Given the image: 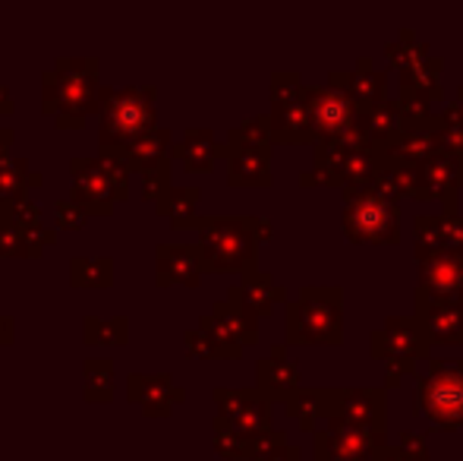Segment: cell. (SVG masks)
Masks as SVG:
<instances>
[{
	"mask_svg": "<svg viewBox=\"0 0 463 461\" xmlns=\"http://www.w3.org/2000/svg\"><path fill=\"white\" fill-rule=\"evenodd\" d=\"M312 461H344V458H337L335 452L322 449V446H312Z\"/></svg>",
	"mask_w": 463,
	"mask_h": 461,
	"instance_id": "54",
	"label": "cell"
},
{
	"mask_svg": "<svg viewBox=\"0 0 463 461\" xmlns=\"http://www.w3.org/2000/svg\"><path fill=\"white\" fill-rule=\"evenodd\" d=\"M82 399L95 405L114 399V360L110 357H89L82 363Z\"/></svg>",
	"mask_w": 463,
	"mask_h": 461,
	"instance_id": "34",
	"label": "cell"
},
{
	"mask_svg": "<svg viewBox=\"0 0 463 461\" xmlns=\"http://www.w3.org/2000/svg\"><path fill=\"white\" fill-rule=\"evenodd\" d=\"M98 57H57L54 67L42 73V111L54 117L61 130H82L98 111Z\"/></svg>",
	"mask_w": 463,
	"mask_h": 461,
	"instance_id": "1",
	"label": "cell"
},
{
	"mask_svg": "<svg viewBox=\"0 0 463 461\" xmlns=\"http://www.w3.org/2000/svg\"><path fill=\"white\" fill-rule=\"evenodd\" d=\"M372 461H413V458H410L397 443H388V446H382L375 456H372Z\"/></svg>",
	"mask_w": 463,
	"mask_h": 461,
	"instance_id": "49",
	"label": "cell"
},
{
	"mask_svg": "<svg viewBox=\"0 0 463 461\" xmlns=\"http://www.w3.org/2000/svg\"><path fill=\"white\" fill-rule=\"evenodd\" d=\"M70 284L73 288H110L114 284V259L73 256L70 259Z\"/></svg>",
	"mask_w": 463,
	"mask_h": 461,
	"instance_id": "36",
	"label": "cell"
},
{
	"mask_svg": "<svg viewBox=\"0 0 463 461\" xmlns=\"http://www.w3.org/2000/svg\"><path fill=\"white\" fill-rule=\"evenodd\" d=\"M227 152L233 149H271L275 146V133H271V117L269 114H252L243 123L227 130L224 139Z\"/></svg>",
	"mask_w": 463,
	"mask_h": 461,
	"instance_id": "33",
	"label": "cell"
},
{
	"mask_svg": "<svg viewBox=\"0 0 463 461\" xmlns=\"http://www.w3.org/2000/svg\"><path fill=\"white\" fill-rule=\"evenodd\" d=\"M445 120H451V123H458V127H463V86L458 89V99L451 101V105L445 108V111H439Z\"/></svg>",
	"mask_w": 463,
	"mask_h": 461,
	"instance_id": "51",
	"label": "cell"
},
{
	"mask_svg": "<svg viewBox=\"0 0 463 461\" xmlns=\"http://www.w3.org/2000/svg\"><path fill=\"white\" fill-rule=\"evenodd\" d=\"M413 240H416V259L445 250V244H441V216L439 212H435V216L413 218Z\"/></svg>",
	"mask_w": 463,
	"mask_h": 461,
	"instance_id": "40",
	"label": "cell"
},
{
	"mask_svg": "<svg viewBox=\"0 0 463 461\" xmlns=\"http://www.w3.org/2000/svg\"><path fill=\"white\" fill-rule=\"evenodd\" d=\"M57 228H63V231H80L82 225H86V218H89V212L82 209L76 199H61L57 203Z\"/></svg>",
	"mask_w": 463,
	"mask_h": 461,
	"instance_id": "45",
	"label": "cell"
},
{
	"mask_svg": "<svg viewBox=\"0 0 463 461\" xmlns=\"http://www.w3.org/2000/svg\"><path fill=\"white\" fill-rule=\"evenodd\" d=\"M360 130L366 133V139L372 146H384L391 142L397 133L403 130V114L397 108V99L394 101H378V105H369L360 111Z\"/></svg>",
	"mask_w": 463,
	"mask_h": 461,
	"instance_id": "30",
	"label": "cell"
},
{
	"mask_svg": "<svg viewBox=\"0 0 463 461\" xmlns=\"http://www.w3.org/2000/svg\"><path fill=\"white\" fill-rule=\"evenodd\" d=\"M284 411L299 424V430L316 433L318 420L328 414V389L325 386H303L284 401Z\"/></svg>",
	"mask_w": 463,
	"mask_h": 461,
	"instance_id": "31",
	"label": "cell"
},
{
	"mask_svg": "<svg viewBox=\"0 0 463 461\" xmlns=\"http://www.w3.org/2000/svg\"><path fill=\"white\" fill-rule=\"evenodd\" d=\"M271 149H233L227 152V184L271 187Z\"/></svg>",
	"mask_w": 463,
	"mask_h": 461,
	"instance_id": "28",
	"label": "cell"
},
{
	"mask_svg": "<svg viewBox=\"0 0 463 461\" xmlns=\"http://www.w3.org/2000/svg\"><path fill=\"white\" fill-rule=\"evenodd\" d=\"M441 244L445 250H458L463 253V216H458V209H441Z\"/></svg>",
	"mask_w": 463,
	"mask_h": 461,
	"instance_id": "44",
	"label": "cell"
},
{
	"mask_svg": "<svg viewBox=\"0 0 463 461\" xmlns=\"http://www.w3.org/2000/svg\"><path fill=\"white\" fill-rule=\"evenodd\" d=\"M82 341H86V345L123 348L129 341V320L127 316H110V320H101V316L89 313L86 320H82Z\"/></svg>",
	"mask_w": 463,
	"mask_h": 461,
	"instance_id": "37",
	"label": "cell"
},
{
	"mask_svg": "<svg viewBox=\"0 0 463 461\" xmlns=\"http://www.w3.org/2000/svg\"><path fill=\"white\" fill-rule=\"evenodd\" d=\"M384 370H388V386L394 389V386H401L407 376H413L416 373V363H410V360H394V363H384Z\"/></svg>",
	"mask_w": 463,
	"mask_h": 461,
	"instance_id": "47",
	"label": "cell"
},
{
	"mask_svg": "<svg viewBox=\"0 0 463 461\" xmlns=\"http://www.w3.org/2000/svg\"><path fill=\"white\" fill-rule=\"evenodd\" d=\"M0 114H13V95L4 86V80H0Z\"/></svg>",
	"mask_w": 463,
	"mask_h": 461,
	"instance_id": "53",
	"label": "cell"
},
{
	"mask_svg": "<svg viewBox=\"0 0 463 461\" xmlns=\"http://www.w3.org/2000/svg\"><path fill=\"white\" fill-rule=\"evenodd\" d=\"M95 161L101 165V171L108 174V180L114 184L117 197H120V203L129 197V178H133V171H129V165L123 161L120 149H98Z\"/></svg>",
	"mask_w": 463,
	"mask_h": 461,
	"instance_id": "39",
	"label": "cell"
},
{
	"mask_svg": "<svg viewBox=\"0 0 463 461\" xmlns=\"http://www.w3.org/2000/svg\"><path fill=\"white\" fill-rule=\"evenodd\" d=\"M16 341V320L10 313H0V345L10 348Z\"/></svg>",
	"mask_w": 463,
	"mask_h": 461,
	"instance_id": "50",
	"label": "cell"
},
{
	"mask_svg": "<svg viewBox=\"0 0 463 461\" xmlns=\"http://www.w3.org/2000/svg\"><path fill=\"white\" fill-rule=\"evenodd\" d=\"M403 452H407L413 461H429V437L426 433H416V430H403L401 439H397Z\"/></svg>",
	"mask_w": 463,
	"mask_h": 461,
	"instance_id": "46",
	"label": "cell"
},
{
	"mask_svg": "<svg viewBox=\"0 0 463 461\" xmlns=\"http://www.w3.org/2000/svg\"><path fill=\"white\" fill-rule=\"evenodd\" d=\"M312 446H322L344 461H372L382 446H388V433H372L344 420H325V430L312 433Z\"/></svg>",
	"mask_w": 463,
	"mask_h": 461,
	"instance_id": "16",
	"label": "cell"
},
{
	"mask_svg": "<svg viewBox=\"0 0 463 461\" xmlns=\"http://www.w3.org/2000/svg\"><path fill=\"white\" fill-rule=\"evenodd\" d=\"M174 133L167 127H155L148 133H142L139 139H133L127 149H120L123 161L129 165L133 174H142L146 178L148 171H155L158 165L171 161V149H174Z\"/></svg>",
	"mask_w": 463,
	"mask_h": 461,
	"instance_id": "27",
	"label": "cell"
},
{
	"mask_svg": "<svg viewBox=\"0 0 463 461\" xmlns=\"http://www.w3.org/2000/svg\"><path fill=\"white\" fill-rule=\"evenodd\" d=\"M199 199H202L199 187H177L174 184V190L167 193L158 206H155V212H158L161 218H167L177 231H186V228H195L199 218H202L199 212H195Z\"/></svg>",
	"mask_w": 463,
	"mask_h": 461,
	"instance_id": "32",
	"label": "cell"
},
{
	"mask_svg": "<svg viewBox=\"0 0 463 461\" xmlns=\"http://www.w3.org/2000/svg\"><path fill=\"white\" fill-rule=\"evenodd\" d=\"M171 158L184 161L189 174H208L214 168V161L224 158V142H218V136L208 127H189L171 149Z\"/></svg>",
	"mask_w": 463,
	"mask_h": 461,
	"instance_id": "26",
	"label": "cell"
},
{
	"mask_svg": "<svg viewBox=\"0 0 463 461\" xmlns=\"http://www.w3.org/2000/svg\"><path fill=\"white\" fill-rule=\"evenodd\" d=\"M127 399L148 418H171V411L186 401V389L174 382L171 373H129Z\"/></svg>",
	"mask_w": 463,
	"mask_h": 461,
	"instance_id": "18",
	"label": "cell"
},
{
	"mask_svg": "<svg viewBox=\"0 0 463 461\" xmlns=\"http://www.w3.org/2000/svg\"><path fill=\"white\" fill-rule=\"evenodd\" d=\"M341 225L354 244H401V206L375 184L344 190Z\"/></svg>",
	"mask_w": 463,
	"mask_h": 461,
	"instance_id": "5",
	"label": "cell"
},
{
	"mask_svg": "<svg viewBox=\"0 0 463 461\" xmlns=\"http://www.w3.org/2000/svg\"><path fill=\"white\" fill-rule=\"evenodd\" d=\"M158 89L155 86H101L98 95V149H127L142 133L155 130Z\"/></svg>",
	"mask_w": 463,
	"mask_h": 461,
	"instance_id": "2",
	"label": "cell"
},
{
	"mask_svg": "<svg viewBox=\"0 0 463 461\" xmlns=\"http://www.w3.org/2000/svg\"><path fill=\"white\" fill-rule=\"evenodd\" d=\"M202 256H205V269L214 275H246L256 269V253L259 237L252 231L250 216H202L199 225Z\"/></svg>",
	"mask_w": 463,
	"mask_h": 461,
	"instance_id": "4",
	"label": "cell"
},
{
	"mask_svg": "<svg viewBox=\"0 0 463 461\" xmlns=\"http://www.w3.org/2000/svg\"><path fill=\"white\" fill-rule=\"evenodd\" d=\"M250 222H252V231H256L259 244H265V240L275 237V225H271L269 218H262V216H250Z\"/></svg>",
	"mask_w": 463,
	"mask_h": 461,
	"instance_id": "52",
	"label": "cell"
},
{
	"mask_svg": "<svg viewBox=\"0 0 463 461\" xmlns=\"http://www.w3.org/2000/svg\"><path fill=\"white\" fill-rule=\"evenodd\" d=\"M413 301V320L429 345H463V301Z\"/></svg>",
	"mask_w": 463,
	"mask_h": 461,
	"instance_id": "20",
	"label": "cell"
},
{
	"mask_svg": "<svg viewBox=\"0 0 463 461\" xmlns=\"http://www.w3.org/2000/svg\"><path fill=\"white\" fill-rule=\"evenodd\" d=\"M312 174L318 178V184L354 190V187H369L375 180L378 161L372 152H354V149H344L337 142H316Z\"/></svg>",
	"mask_w": 463,
	"mask_h": 461,
	"instance_id": "10",
	"label": "cell"
},
{
	"mask_svg": "<svg viewBox=\"0 0 463 461\" xmlns=\"http://www.w3.org/2000/svg\"><path fill=\"white\" fill-rule=\"evenodd\" d=\"M328 76V86L350 95L360 108L378 105V101L388 99V76L372 67V57H360L356 70H331Z\"/></svg>",
	"mask_w": 463,
	"mask_h": 461,
	"instance_id": "23",
	"label": "cell"
},
{
	"mask_svg": "<svg viewBox=\"0 0 463 461\" xmlns=\"http://www.w3.org/2000/svg\"><path fill=\"white\" fill-rule=\"evenodd\" d=\"M271 133L275 142L316 146V127H312L309 105H306V82L293 70H278L271 76Z\"/></svg>",
	"mask_w": 463,
	"mask_h": 461,
	"instance_id": "7",
	"label": "cell"
},
{
	"mask_svg": "<svg viewBox=\"0 0 463 461\" xmlns=\"http://www.w3.org/2000/svg\"><path fill=\"white\" fill-rule=\"evenodd\" d=\"M212 399L218 405L212 427H224V430L243 433V437L252 439H265L269 433H275V427H271V401L259 389L218 386L212 392Z\"/></svg>",
	"mask_w": 463,
	"mask_h": 461,
	"instance_id": "8",
	"label": "cell"
},
{
	"mask_svg": "<svg viewBox=\"0 0 463 461\" xmlns=\"http://www.w3.org/2000/svg\"><path fill=\"white\" fill-rule=\"evenodd\" d=\"M256 389L271 405L275 401H287L297 389H303L299 363L293 357H287V345H275L256 363Z\"/></svg>",
	"mask_w": 463,
	"mask_h": 461,
	"instance_id": "22",
	"label": "cell"
},
{
	"mask_svg": "<svg viewBox=\"0 0 463 461\" xmlns=\"http://www.w3.org/2000/svg\"><path fill=\"white\" fill-rule=\"evenodd\" d=\"M416 411L439 430H463V357H429L426 373L416 382Z\"/></svg>",
	"mask_w": 463,
	"mask_h": 461,
	"instance_id": "6",
	"label": "cell"
},
{
	"mask_svg": "<svg viewBox=\"0 0 463 461\" xmlns=\"http://www.w3.org/2000/svg\"><path fill=\"white\" fill-rule=\"evenodd\" d=\"M227 301L237 303L240 310H246V313L256 316V320H265V316L275 313L278 303H287V291H284V284L275 282L271 272H262L256 265V269H250L246 275H240L237 284H231Z\"/></svg>",
	"mask_w": 463,
	"mask_h": 461,
	"instance_id": "21",
	"label": "cell"
},
{
	"mask_svg": "<svg viewBox=\"0 0 463 461\" xmlns=\"http://www.w3.org/2000/svg\"><path fill=\"white\" fill-rule=\"evenodd\" d=\"M184 345L189 351V357H202V360H233V354L214 339L212 332H205L202 326L189 329L184 335Z\"/></svg>",
	"mask_w": 463,
	"mask_h": 461,
	"instance_id": "41",
	"label": "cell"
},
{
	"mask_svg": "<svg viewBox=\"0 0 463 461\" xmlns=\"http://www.w3.org/2000/svg\"><path fill=\"white\" fill-rule=\"evenodd\" d=\"M384 57H388L391 67L403 73V70L426 63L429 57H432V48H429V44L422 42V38L416 35L413 29H401V32H397V38H391V42H388V48H384Z\"/></svg>",
	"mask_w": 463,
	"mask_h": 461,
	"instance_id": "35",
	"label": "cell"
},
{
	"mask_svg": "<svg viewBox=\"0 0 463 461\" xmlns=\"http://www.w3.org/2000/svg\"><path fill=\"white\" fill-rule=\"evenodd\" d=\"M441 70H445V57H429L420 67H410L397 80V101H413V105H429L445 99L441 89Z\"/></svg>",
	"mask_w": 463,
	"mask_h": 461,
	"instance_id": "25",
	"label": "cell"
},
{
	"mask_svg": "<svg viewBox=\"0 0 463 461\" xmlns=\"http://www.w3.org/2000/svg\"><path fill=\"white\" fill-rule=\"evenodd\" d=\"M0 216H6L10 222H16L19 228L25 231H35V228H44V216L32 199H23V203H6L0 206Z\"/></svg>",
	"mask_w": 463,
	"mask_h": 461,
	"instance_id": "43",
	"label": "cell"
},
{
	"mask_svg": "<svg viewBox=\"0 0 463 461\" xmlns=\"http://www.w3.org/2000/svg\"><path fill=\"white\" fill-rule=\"evenodd\" d=\"M202 275H208L205 256L199 244H158L155 246V282L158 288L186 284L199 288Z\"/></svg>",
	"mask_w": 463,
	"mask_h": 461,
	"instance_id": "19",
	"label": "cell"
},
{
	"mask_svg": "<svg viewBox=\"0 0 463 461\" xmlns=\"http://www.w3.org/2000/svg\"><path fill=\"white\" fill-rule=\"evenodd\" d=\"M44 178L38 171H32L29 158L23 155H10V158H0V206L6 203H23L25 193L42 187Z\"/></svg>",
	"mask_w": 463,
	"mask_h": 461,
	"instance_id": "29",
	"label": "cell"
},
{
	"mask_svg": "<svg viewBox=\"0 0 463 461\" xmlns=\"http://www.w3.org/2000/svg\"><path fill=\"white\" fill-rule=\"evenodd\" d=\"M441 152V117L432 114L429 120L403 123V130L384 146H375L372 155L378 171L384 168H422L432 155Z\"/></svg>",
	"mask_w": 463,
	"mask_h": 461,
	"instance_id": "9",
	"label": "cell"
},
{
	"mask_svg": "<svg viewBox=\"0 0 463 461\" xmlns=\"http://www.w3.org/2000/svg\"><path fill=\"white\" fill-rule=\"evenodd\" d=\"M199 326L205 332H212L227 351L237 357H243V351L259 341V320L250 316L246 310H240L231 301H218L205 316H199Z\"/></svg>",
	"mask_w": 463,
	"mask_h": 461,
	"instance_id": "15",
	"label": "cell"
},
{
	"mask_svg": "<svg viewBox=\"0 0 463 461\" xmlns=\"http://www.w3.org/2000/svg\"><path fill=\"white\" fill-rule=\"evenodd\" d=\"M256 461H303V452H299L297 446H290V443H280V446L269 449L262 458H256Z\"/></svg>",
	"mask_w": 463,
	"mask_h": 461,
	"instance_id": "48",
	"label": "cell"
},
{
	"mask_svg": "<svg viewBox=\"0 0 463 461\" xmlns=\"http://www.w3.org/2000/svg\"><path fill=\"white\" fill-rule=\"evenodd\" d=\"M369 351L375 360H384V363H394V360H429L432 354V345L426 341L422 335L420 322L410 316H388L382 329L369 335Z\"/></svg>",
	"mask_w": 463,
	"mask_h": 461,
	"instance_id": "13",
	"label": "cell"
},
{
	"mask_svg": "<svg viewBox=\"0 0 463 461\" xmlns=\"http://www.w3.org/2000/svg\"><path fill=\"white\" fill-rule=\"evenodd\" d=\"M325 420L363 427L372 433H388V399L375 386H335L328 389V414Z\"/></svg>",
	"mask_w": 463,
	"mask_h": 461,
	"instance_id": "11",
	"label": "cell"
},
{
	"mask_svg": "<svg viewBox=\"0 0 463 461\" xmlns=\"http://www.w3.org/2000/svg\"><path fill=\"white\" fill-rule=\"evenodd\" d=\"M174 158L165 161V165H158L155 171H148L146 178H142V199L146 203H155L158 206L161 199L167 197V193L174 190Z\"/></svg>",
	"mask_w": 463,
	"mask_h": 461,
	"instance_id": "42",
	"label": "cell"
},
{
	"mask_svg": "<svg viewBox=\"0 0 463 461\" xmlns=\"http://www.w3.org/2000/svg\"><path fill=\"white\" fill-rule=\"evenodd\" d=\"M420 275H416L413 297L422 301H463V253L439 250L416 259Z\"/></svg>",
	"mask_w": 463,
	"mask_h": 461,
	"instance_id": "14",
	"label": "cell"
},
{
	"mask_svg": "<svg viewBox=\"0 0 463 461\" xmlns=\"http://www.w3.org/2000/svg\"><path fill=\"white\" fill-rule=\"evenodd\" d=\"M306 105L316 127V142H337L360 127L363 108L331 86H306Z\"/></svg>",
	"mask_w": 463,
	"mask_h": 461,
	"instance_id": "12",
	"label": "cell"
},
{
	"mask_svg": "<svg viewBox=\"0 0 463 461\" xmlns=\"http://www.w3.org/2000/svg\"><path fill=\"white\" fill-rule=\"evenodd\" d=\"M70 178H73V193L70 199L82 206L89 216H114V206L120 203L114 184L108 180V174L101 171L95 158H73L70 161Z\"/></svg>",
	"mask_w": 463,
	"mask_h": 461,
	"instance_id": "17",
	"label": "cell"
},
{
	"mask_svg": "<svg viewBox=\"0 0 463 461\" xmlns=\"http://www.w3.org/2000/svg\"><path fill=\"white\" fill-rule=\"evenodd\" d=\"M426 199H439L445 209H454L458 190H463V158L451 152H439L420 168Z\"/></svg>",
	"mask_w": 463,
	"mask_h": 461,
	"instance_id": "24",
	"label": "cell"
},
{
	"mask_svg": "<svg viewBox=\"0 0 463 461\" xmlns=\"http://www.w3.org/2000/svg\"><path fill=\"white\" fill-rule=\"evenodd\" d=\"M0 259H38L29 231L6 216H0Z\"/></svg>",
	"mask_w": 463,
	"mask_h": 461,
	"instance_id": "38",
	"label": "cell"
},
{
	"mask_svg": "<svg viewBox=\"0 0 463 461\" xmlns=\"http://www.w3.org/2000/svg\"><path fill=\"white\" fill-rule=\"evenodd\" d=\"M287 345H341L344 341V288L309 284L287 303Z\"/></svg>",
	"mask_w": 463,
	"mask_h": 461,
	"instance_id": "3",
	"label": "cell"
}]
</instances>
